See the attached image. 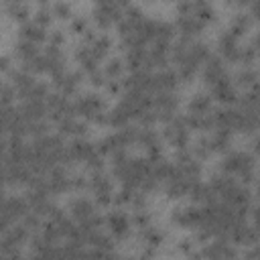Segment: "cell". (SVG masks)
<instances>
[{
    "label": "cell",
    "instance_id": "4",
    "mask_svg": "<svg viewBox=\"0 0 260 260\" xmlns=\"http://www.w3.org/2000/svg\"><path fill=\"white\" fill-rule=\"evenodd\" d=\"M160 134H162L165 144L171 146L175 152L177 150H187L191 146V140H193V130L189 128V124L185 120V114H181V112L177 116H173L171 120L162 122Z\"/></svg>",
    "mask_w": 260,
    "mask_h": 260
},
{
    "label": "cell",
    "instance_id": "29",
    "mask_svg": "<svg viewBox=\"0 0 260 260\" xmlns=\"http://www.w3.org/2000/svg\"><path fill=\"white\" fill-rule=\"evenodd\" d=\"M248 12H250V16H252L254 24H260V0H252V4H250V8H248Z\"/></svg>",
    "mask_w": 260,
    "mask_h": 260
},
{
    "label": "cell",
    "instance_id": "22",
    "mask_svg": "<svg viewBox=\"0 0 260 260\" xmlns=\"http://www.w3.org/2000/svg\"><path fill=\"white\" fill-rule=\"evenodd\" d=\"M102 69L108 79H124L128 75V67H126V61L122 55H110L102 63Z\"/></svg>",
    "mask_w": 260,
    "mask_h": 260
},
{
    "label": "cell",
    "instance_id": "19",
    "mask_svg": "<svg viewBox=\"0 0 260 260\" xmlns=\"http://www.w3.org/2000/svg\"><path fill=\"white\" fill-rule=\"evenodd\" d=\"M209 134V140H211V148H213V154L221 156L223 152H228L232 146H234V132L232 130H225V128H213Z\"/></svg>",
    "mask_w": 260,
    "mask_h": 260
},
{
    "label": "cell",
    "instance_id": "12",
    "mask_svg": "<svg viewBox=\"0 0 260 260\" xmlns=\"http://www.w3.org/2000/svg\"><path fill=\"white\" fill-rule=\"evenodd\" d=\"M199 258H234L240 256V248L228 238H211L209 242L199 246Z\"/></svg>",
    "mask_w": 260,
    "mask_h": 260
},
{
    "label": "cell",
    "instance_id": "3",
    "mask_svg": "<svg viewBox=\"0 0 260 260\" xmlns=\"http://www.w3.org/2000/svg\"><path fill=\"white\" fill-rule=\"evenodd\" d=\"M116 185H118V181L114 179L110 169L91 171L89 173V189H87V193L93 197V201L102 209H110V207H114V197H116V191H118Z\"/></svg>",
    "mask_w": 260,
    "mask_h": 260
},
{
    "label": "cell",
    "instance_id": "27",
    "mask_svg": "<svg viewBox=\"0 0 260 260\" xmlns=\"http://www.w3.org/2000/svg\"><path fill=\"white\" fill-rule=\"evenodd\" d=\"M248 219H250V223H252V228L260 234V201H256L254 199V203H252V209H250V215H248Z\"/></svg>",
    "mask_w": 260,
    "mask_h": 260
},
{
    "label": "cell",
    "instance_id": "10",
    "mask_svg": "<svg viewBox=\"0 0 260 260\" xmlns=\"http://www.w3.org/2000/svg\"><path fill=\"white\" fill-rule=\"evenodd\" d=\"M181 108V95L179 91H156L152 95V110L158 118V124L171 120L173 116L179 114Z\"/></svg>",
    "mask_w": 260,
    "mask_h": 260
},
{
    "label": "cell",
    "instance_id": "13",
    "mask_svg": "<svg viewBox=\"0 0 260 260\" xmlns=\"http://www.w3.org/2000/svg\"><path fill=\"white\" fill-rule=\"evenodd\" d=\"M209 91H211L217 106H236L238 100H240V93H242L240 87L236 85L232 73H228L223 79H219L215 85H211Z\"/></svg>",
    "mask_w": 260,
    "mask_h": 260
},
{
    "label": "cell",
    "instance_id": "25",
    "mask_svg": "<svg viewBox=\"0 0 260 260\" xmlns=\"http://www.w3.org/2000/svg\"><path fill=\"white\" fill-rule=\"evenodd\" d=\"M32 20H35L37 24H41V26L49 28V26L53 24L55 16H53L51 8H35V12H32Z\"/></svg>",
    "mask_w": 260,
    "mask_h": 260
},
{
    "label": "cell",
    "instance_id": "2",
    "mask_svg": "<svg viewBox=\"0 0 260 260\" xmlns=\"http://www.w3.org/2000/svg\"><path fill=\"white\" fill-rule=\"evenodd\" d=\"M108 95L100 93L98 89H89V91H79L73 98V106H75V114L83 120H87L91 126H106V116H108Z\"/></svg>",
    "mask_w": 260,
    "mask_h": 260
},
{
    "label": "cell",
    "instance_id": "1",
    "mask_svg": "<svg viewBox=\"0 0 260 260\" xmlns=\"http://www.w3.org/2000/svg\"><path fill=\"white\" fill-rule=\"evenodd\" d=\"M256 154L252 150H244V148H230L228 152H223L215 165V169H219L221 173L238 179L244 185L254 183L256 175H258V165H256Z\"/></svg>",
    "mask_w": 260,
    "mask_h": 260
},
{
    "label": "cell",
    "instance_id": "24",
    "mask_svg": "<svg viewBox=\"0 0 260 260\" xmlns=\"http://www.w3.org/2000/svg\"><path fill=\"white\" fill-rule=\"evenodd\" d=\"M51 12H53L55 20H59V22H69L71 16L75 14V10H73V2H71V0H53V4H51Z\"/></svg>",
    "mask_w": 260,
    "mask_h": 260
},
{
    "label": "cell",
    "instance_id": "17",
    "mask_svg": "<svg viewBox=\"0 0 260 260\" xmlns=\"http://www.w3.org/2000/svg\"><path fill=\"white\" fill-rule=\"evenodd\" d=\"M232 75H234V81L240 87V91H246L260 81L258 65H240L236 71H232Z\"/></svg>",
    "mask_w": 260,
    "mask_h": 260
},
{
    "label": "cell",
    "instance_id": "33",
    "mask_svg": "<svg viewBox=\"0 0 260 260\" xmlns=\"http://www.w3.org/2000/svg\"><path fill=\"white\" fill-rule=\"evenodd\" d=\"M116 2H118V6H120L122 10H126L128 6H132V4H134V0H116Z\"/></svg>",
    "mask_w": 260,
    "mask_h": 260
},
{
    "label": "cell",
    "instance_id": "5",
    "mask_svg": "<svg viewBox=\"0 0 260 260\" xmlns=\"http://www.w3.org/2000/svg\"><path fill=\"white\" fill-rule=\"evenodd\" d=\"M104 228L106 232L118 242V244H124L132 238V234L136 232L134 230V223H132V215L128 209L124 207H110L106 213H104Z\"/></svg>",
    "mask_w": 260,
    "mask_h": 260
},
{
    "label": "cell",
    "instance_id": "30",
    "mask_svg": "<svg viewBox=\"0 0 260 260\" xmlns=\"http://www.w3.org/2000/svg\"><path fill=\"white\" fill-rule=\"evenodd\" d=\"M250 146H252V152L256 154V158H260V130L252 136V142H250Z\"/></svg>",
    "mask_w": 260,
    "mask_h": 260
},
{
    "label": "cell",
    "instance_id": "14",
    "mask_svg": "<svg viewBox=\"0 0 260 260\" xmlns=\"http://www.w3.org/2000/svg\"><path fill=\"white\" fill-rule=\"evenodd\" d=\"M71 173H73V167L69 165H55L47 173V187L53 197L71 193Z\"/></svg>",
    "mask_w": 260,
    "mask_h": 260
},
{
    "label": "cell",
    "instance_id": "28",
    "mask_svg": "<svg viewBox=\"0 0 260 260\" xmlns=\"http://www.w3.org/2000/svg\"><path fill=\"white\" fill-rule=\"evenodd\" d=\"M250 4H252V0H223V6L232 12L234 10H248Z\"/></svg>",
    "mask_w": 260,
    "mask_h": 260
},
{
    "label": "cell",
    "instance_id": "34",
    "mask_svg": "<svg viewBox=\"0 0 260 260\" xmlns=\"http://www.w3.org/2000/svg\"><path fill=\"white\" fill-rule=\"evenodd\" d=\"M146 2H156V0H146Z\"/></svg>",
    "mask_w": 260,
    "mask_h": 260
},
{
    "label": "cell",
    "instance_id": "11",
    "mask_svg": "<svg viewBox=\"0 0 260 260\" xmlns=\"http://www.w3.org/2000/svg\"><path fill=\"white\" fill-rule=\"evenodd\" d=\"M228 73H232L230 67H228V63H225L217 53H213V55L201 65L199 81H201V85H203L205 89H209V87L215 85L219 79H223Z\"/></svg>",
    "mask_w": 260,
    "mask_h": 260
},
{
    "label": "cell",
    "instance_id": "8",
    "mask_svg": "<svg viewBox=\"0 0 260 260\" xmlns=\"http://www.w3.org/2000/svg\"><path fill=\"white\" fill-rule=\"evenodd\" d=\"M122 14L124 10L118 6V2H106V4H93L89 18H91L93 28L108 32L110 28L118 26V22L122 20Z\"/></svg>",
    "mask_w": 260,
    "mask_h": 260
},
{
    "label": "cell",
    "instance_id": "7",
    "mask_svg": "<svg viewBox=\"0 0 260 260\" xmlns=\"http://www.w3.org/2000/svg\"><path fill=\"white\" fill-rule=\"evenodd\" d=\"M242 39L236 37L228 26L221 28L215 37V53L228 63V65H240V57H242Z\"/></svg>",
    "mask_w": 260,
    "mask_h": 260
},
{
    "label": "cell",
    "instance_id": "21",
    "mask_svg": "<svg viewBox=\"0 0 260 260\" xmlns=\"http://www.w3.org/2000/svg\"><path fill=\"white\" fill-rule=\"evenodd\" d=\"M134 122V118H132V114L118 102L116 106H110V110H108V116H106V126L108 128H114V130H118V128H124V126H128V124H132Z\"/></svg>",
    "mask_w": 260,
    "mask_h": 260
},
{
    "label": "cell",
    "instance_id": "20",
    "mask_svg": "<svg viewBox=\"0 0 260 260\" xmlns=\"http://www.w3.org/2000/svg\"><path fill=\"white\" fill-rule=\"evenodd\" d=\"M41 53H43L41 45H35V43L22 41V39H18V41L14 43V47H12V55H14V59H16L18 65L30 63V61H32L35 57H39Z\"/></svg>",
    "mask_w": 260,
    "mask_h": 260
},
{
    "label": "cell",
    "instance_id": "16",
    "mask_svg": "<svg viewBox=\"0 0 260 260\" xmlns=\"http://www.w3.org/2000/svg\"><path fill=\"white\" fill-rule=\"evenodd\" d=\"M18 39L28 41V43H35V45H43V43H47V39H49V28L37 24V22L30 18V20L18 24Z\"/></svg>",
    "mask_w": 260,
    "mask_h": 260
},
{
    "label": "cell",
    "instance_id": "35",
    "mask_svg": "<svg viewBox=\"0 0 260 260\" xmlns=\"http://www.w3.org/2000/svg\"><path fill=\"white\" fill-rule=\"evenodd\" d=\"M71 2H79V0H71Z\"/></svg>",
    "mask_w": 260,
    "mask_h": 260
},
{
    "label": "cell",
    "instance_id": "6",
    "mask_svg": "<svg viewBox=\"0 0 260 260\" xmlns=\"http://www.w3.org/2000/svg\"><path fill=\"white\" fill-rule=\"evenodd\" d=\"M30 211V203L24 193H6L2 197V207H0V234L8 230L12 223L20 221L26 213Z\"/></svg>",
    "mask_w": 260,
    "mask_h": 260
},
{
    "label": "cell",
    "instance_id": "32",
    "mask_svg": "<svg viewBox=\"0 0 260 260\" xmlns=\"http://www.w3.org/2000/svg\"><path fill=\"white\" fill-rule=\"evenodd\" d=\"M252 193H254V199L260 201V171H258V175H256V179L252 183Z\"/></svg>",
    "mask_w": 260,
    "mask_h": 260
},
{
    "label": "cell",
    "instance_id": "23",
    "mask_svg": "<svg viewBox=\"0 0 260 260\" xmlns=\"http://www.w3.org/2000/svg\"><path fill=\"white\" fill-rule=\"evenodd\" d=\"M67 28H69V32H71L73 37L81 39L83 35H87V32L93 28V24H91V18H89L87 14H83V12H75V14L71 16V20L67 22Z\"/></svg>",
    "mask_w": 260,
    "mask_h": 260
},
{
    "label": "cell",
    "instance_id": "9",
    "mask_svg": "<svg viewBox=\"0 0 260 260\" xmlns=\"http://www.w3.org/2000/svg\"><path fill=\"white\" fill-rule=\"evenodd\" d=\"M83 79L85 75L75 67V69H65L61 73H57L55 77H51V85L55 91L67 95V98H75L79 91H81V85H83Z\"/></svg>",
    "mask_w": 260,
    "mask_h": 260
},
{
    "label": "cell",
    "instance_id": "18",
    "mask_svg": "<svg viewBox=\"0 0 260 260\" xmlns=\"http://www.w3.org/2000/svg\"><path fill=\"white\" fill-rule=\"evenodd\" d=\"M236 37H246L250 30H252V26H254V20H252V16H250V12L248 10H234L232 14H230V18H228V24H225Z\"/></svg>",
    "mask_w": 260,
    "mask_h": 260
},
{
    "label": "cell",
    "instance_id": "26",
    "mask_svg": "<svg viewBox=\"0 0 260 260\" xmlns=\"http://www.w3.org/2000/svg\"><path fill=\"white\" fill-rule=\"evenodd\" d=\"M45 45L65 49V45H67V35H65V30H61V28H51V30H49V39H47Z\"/></svg>",
    "mask_w": 260,
    "mask_h": 260
},
{
    "label": "cell",
    "instance_id": "15",
    "mask_svg": "<svg viewBox=\"0 0 260 260\" xmlns=\"http://www.w3.org/2000/svg\"><path fill=\"white\" fill-rule=\"evenodd\" d=\"M32 6L28 0H4V14L16 22V24H22L26 20L32 18Z\"/></svg>",
    "mask_w": 260,
    "mask_h": 260
},
{
    "label": "cell",
    "instance_id": "31",
    "mask_svg": "<svg viewBox=\"0 0 260 260\" xmlns=\"http://www.w3.org/2000/svg\"><path fill=\"white\" fill-rule=\"evenodd\" d=\"M248 43H250V45L254 47V51H256V55L260 57V28H258V30H256V32H254V35L250 37V41H248Z\"/></svg>",
    "mask_w": 260,
    "mask_h": 260
}]
</instances>
